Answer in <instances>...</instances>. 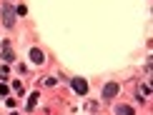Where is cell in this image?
<instances>
[{
  "label": "cell",
  "instance_id": "obj_1",
  "mask_svg": "<svg viewBox=\"0 0 153 115\" xmlns=\"http://www.w3.org/2000/svg\"><path fill=\"white\" fill-rule=\"evenodd\" d=\"M0 15H3V25L5 28H13V25H15V8H13V5L5 3L3 10H0Z\"/></svg>",
  "mask_w": 153,
  "mask_h": 115
},
{
  "label": "cell",
  "instance_id": "obj_2",
  "mask_svg": "<svg viewBox=\"0 0 153 115\" xmlns=\"http://www.w3.org/2000/svg\"><path fill=\"white\" fill-rule=\"evenodd\" d=\"M116 95H118V83H108V85H103V98L105 100L116 98Z\"/></svg>",
  "mask_w": 153,
  "mask_h": 115
},
{
  "label": "cell",
  "instance_id": "obj_3",
  "mask_svg": "<svg viewBox=\"0 0 153 115\" xmlns=\"http://www.w3.org/2000/svg\"><path fill=\"white\" fill-rule=\"evenodd\" d=\"M73 90L78 93V95H85L88 93V83L83 80V78H73Z\"/></svg>",
  "mask_w": 153,
  "mask_h": 115
},
{
  "label": "cell",
  "instance_id": "obj_4",
  "mask_svg": "<svg viewBox=\"0 0 153 115\" xmlns=\"http://www.w3.org/2000/svg\"><path fill=\"white\" fill-rule=\"evenodd\" d=\"M3 60H5V63H13V60H15V53L10 50V43H3Z\"/></svg>",
  "mask_w": 153,
  "mask_h": 115
},
{
  "label": "cell",
  "instance_id": "obj_5",
  "mask_svg": "<svg viewBox=\"0 0 153 115\" xmlns=\"http://www.w3.org/2000/svg\"><path fill=\"white\" fill-rule=\"evenodd\" d=\"M30 58H33V63H38V65H40V63L45 60V55H43L38 48H33V50H30Z\"/></svg>",
  "mask_w": 153,
  "mask_h": 115
},
{
  "label": "cell",
  "instance_id": "obj_6",
  "mask_svg": "<svg viewBox=\"0 0 153 115\" xmlns=\"http://www.w3.org/2000/svg\"><path fill=\"white\" fill-rule=\"evenodd\" d=\"M116 115H133V108H128V105H118V108H116Z\"/></svg>",
  "mask_w": 153,
  "mask_h": 115
},
{
  "label": "cell",
  "instance_id": "obj_7",
  "mask_svg": "<svg viewBox=\"0 0 153 115\" xmlns=\"http://www.w3.org/2000/svg\"><path fill=\"white\" fill-rule=\"evenodd\" d=\"M35 105H38V95H30L28 98V110H35Z\"/></svg>",
  "mask_w": 153,
  "mask_h": 115
},
{
  "label": "cell",
  "instance_id": "obj_8",
  "mask_svg": "<svg viewBox=\"0 0 153 115\" xmlns=\"http://www.w3.org/2000/svg\"><path fill=\"white\" fill-rule=\"evenodd\" d=\"M8 73H10L8 65H0V78H8Z\"/></svg>",
  "mask_w": 153,
  "mask_h": 115
},
{
  "label": "cell",
  "instance_id": "obj_9",
  "mask_svg": "<svg viewBox=\"0 0 153 115\" xmlns=\"http://www.w3.org/2000/svg\"><path fill=\"white\" fill-rule=\"evenodd\" d=\"M0 95H3V98L8 95V85H5V83H0Z\"/></svg>",
  "mask_w": 153,
  "mask_h": 115
},
{
  "label": "cell",
  "instance_id": "obj_10",
  "mask_svg": "<svg viewBox=\"0 0 153 115\" xmlns=\"http://www.w3.org/2000/svg\"><path fill=\"white\" fill-rule=\"evenodd\" d=\"M13 88H15L18 93H23V83H20V80H15V83H13Z\"/></svg>",
  "mask_w": 153,
  "mask_h": 115
},
{
  "label": "cell",
  "instance_id": "obj_11",
  "mask_svg": "<svg viewBox=\"0 0 153 115\" xmlns=\"http://www.w3.org/2000/svg\"><path fill=\"white\" fill-rule=\"evenodd\" d=\"M25 13H28V10H25V5H20V8H15V15H25Z\"/></svg>",
  "mask_w": 153,
  "mask_h": 115
}]
</instances>
